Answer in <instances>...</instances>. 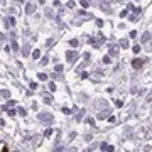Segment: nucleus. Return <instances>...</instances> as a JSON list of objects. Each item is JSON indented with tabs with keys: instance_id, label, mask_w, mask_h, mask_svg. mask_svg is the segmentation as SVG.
Segmentation results:
<instances>
[{
	"instance_id": "obj_1",
	"label": "nucleus",
	"mask_w": 152,
	"mask_h": 152,
	"mask_svg": "<svg viewBox=\"0 0 152 152\" xmlns=\"http://www.w3.org/2000/svg\"><path fill=\"white\" fill-rule=\"evenodd\" d=\"M39 118L41 120H44V122H51V117H48V113H41Z\"/></svg>"
},
{
	"instance_id": "obj_2",
	"label": "nucleus",
	"mask_w": 152,
	"mask_h": 152,
	"mask_svg": "<svg viewBox=\"0 0 152 152\" xmlns=\"http://www.w3.org/2000/svg\"><path fill=\"white\" fill-rule=\"evenodd\" d=\"M140 64H142V59H135L134 61V68H140Z\"/></svg>"
},
{
	"instance_id": "obj_3",
	"label": "nucleus",
	"mask_w": 152,
	"mask_h": 152,
	"mask_svg": "<svg viewBox=\"0 0 152 152\" xmlns=\"http://www.w3.org/2000/svg\"><path fill=\"white\" fill-rule=\"evenodd\" d=\"M149 39H151V36H147V34H145V36H144V39H142V41H144V42H147Z\"/></svg>"
}]
</instances>
